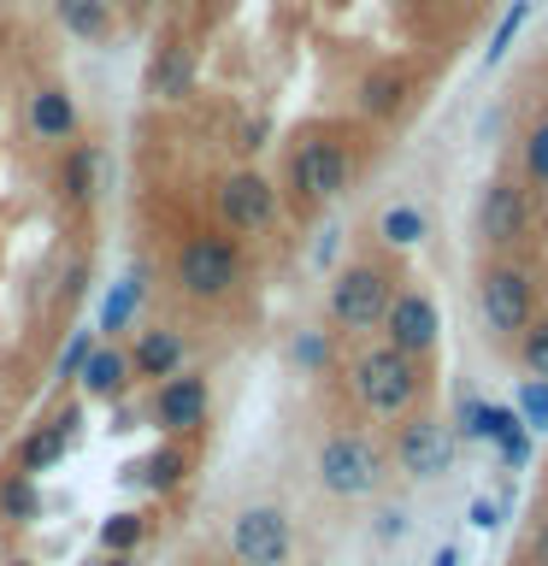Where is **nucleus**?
Wrapping results in <instances>:
<instances>
[{"mask_svg": "<svg viewBox=\"0 0 548 566\" xmlns=\"http://www.w3.org/2000/svg\"><path fill=\"white\" fill-rule=\"evenodd\" d=\"M171 277L189 301H230L247 277V260H242V242L236 237H219V230H201L177 248L171 260Z\"/></svg>", "mask_w": 548, "mask_h": 566, "instance_id": "f257e3e1", "label": "nucleus"}, {"mask_svg": "<svg viewBox=\"0 0 548 566\" xmlns=\"http://www.w3.org/2000/svg\"><path fill=\"white\" fill-rule=\"evenodd\" d=\"M348 384H354V396H360V407L371 419H401L407 407L419 401L424 378H419V360H407V354H396L389 343H378V348L354 354Z\"/></svg>", "mask_w": 548, "mask_h": 566, "instance_id": "f03ea898", "label": "nucleus"}, {"mask_svg": "<svg viewBox=\"0 0 548 566\" xmlns=\"http://www.w3.org/2000/svg\"><path fill=\"white\" fill-rule=\"evenodd\" d=\"M318 484H325L330 495H342V502H360V495H371L383 484V449L360 431H330L325 442H318V460H313Z\"/></svg>", "mask_w": 548, "mask_h": 566, "instance_id": "7ed1b4c3", "label": "nucleus"}, {"mask_svg": "<svg viewBox=\"0 0 548 566\" xmlns=\"http://www.w3.org/2000/svg\"><path fill=\"white\" fill-rule=\"evenodd\" d=\"M230 555L236 566H289L295 560V525L272 502H247L230 520Z\"/></svg>", "mask_w": 548, "mask_h": 566, "instance_id": "20e7f679", "label": "nucleus"}, {"mask_svg": "<svg viewBox=\"0 0 548 566\" xmlns=\"http://www.w3.org/2000/svg\"><path fill=\"white\" fill-rule=\"evenodd\" d=\"M389 301H396V277L383 265H342L330 283V318L342 331H378Z\"/></svg>", "mask_w": 548, "mask_h": 566, "instance_id": "39448f33", "label": "nucleus"}, {"mask_svg": "<svg viewBox=\"0 0 548 566\" xmlns=\"http://www.w3.org/2000/svg\"><path fill=\"white\" fill-rule=\"evenodd\" d=\"M207 413H212V384H207V371H189V366L177 378L154 384V396H148V424L159 437H177V442L207 431Z\"/></svg>", "mask_w": 548, "mask_h": 566, "instance_id": "423d86ee", "label": "nucleus"}, {"mask_svg": "<svg viewBox=\"0 0 548 566\" xmlns=\"http://www.w3.org/2000/svg\"><path fill=\"white\" fill-rule=\"evenodd\" d=\"M348 177H354V154L336 136H307L289 154V184L301 201H336L348 189Z\"/></svg>", "mask_w": 548, "mask_h": 566, "instance_id": "0eeeda50", "label": "nucleus"}, {"mask_svg": "<svg viewBox=\"0 0 548 566\" xmlns=\"http://www.w3.org/2000/svg\"><path fill=\"white\" fill-rule=\"evenodd\" d=\"M219 219L230 237H260V230H272L277 224V189H272V177H260V171H230L224 184H219Z\"/></svg>", "mask_w": 548, "mask_h": 566, "instance_id": "6e6552de", "label": "nucleus"}, {"mask_svg": "<svg viewBox=\"0 0 548 566\" xmlns=\"http://www.w3.org/2000/svg\"><path fill=\"white\" fill-rule=\"evenodd\" d=\"M383 343L407 354V360H424V354L436 348V336H442V313H436V301L431 295H419V290H396V301H389V313H383Z\"/></svg>", "mask_w": 548, "mask_h": 566, "instance_id": "1a4fd4ad", "label": "nucleus"}, {"mask_svg": "<svg viewBox=\"0 0 548 566\" xmlns=\"http://www.w3.org/2000/svg\"><path fill=\"white\" fill-rule=\"evenodd\" d=\"M396 467L413 478V484H431V478H442L454 467V437L442 419H407L396 431Z\"/></svg>", "mask_w": 548, "mask_h": 566, "instance_id": "9d476101", "label": "nucleus"}, {"mask_svg": "<svg viewBox=\"0 0 548 566\" xmlns=\"http://www.w3.org/2000/svg\"><path fill=\"white\" fill-rule=\"evenodd\" d=\"M477 295H484V318L489 331H525L530 325V277L519 272V265H489L484 283H477Z\"/></svg>", "mask_w": 548, "mask_h": 566, "instance_id": "9b49d317", "label": "nucleus"}, {"mask_svg": "<svg viewBox=\"0 0 548 566\" xmlns=\"http://www.w3.org/2000/svg\"><path fill=\"white\" fill-rule=\"evenodd\" d=\"M77 424H83V413H77V407H65V413H53L48 424H35L30 437H18L12 472H24V478L53 472V467H60V460L71 454V442H77Z\"/></svg>", "mask_w": 548, "mask_h": 566, "instance_id": "f8f14e48", "label": "nucleus"}, {"mask_svg": "<svg viewBox=\"0 0 548 566\" xmlns=\"http://www.w3.org/2000/svg\"><path fill=\"white\" fill-rule=\"evenodd\" d=\"M24 124H30V136L42 142V148H65V142H77V130H83L77 95H71L65 83H42V88L30 95Z\"/></svg>", "mask_w": 548, "mask_h": 566, "instance_id": "ddd939ff", "label": "nucleus"}, {"mask_svg": "<svg viewBox=\"0 0 548 566\" xmlns=\"http://www.w3.org/2000/svg\"><path fill=\"white\" fill-rule=\"evenodd\" d=\"M113 184V159L101 142H65V166H60V195L71 207H95V195Z\"/></svg>", "mask_w": 548, "mask_h": 566, "instance_id": "4468645a", "label": "nucleus"}, {"mask_svg": "<svg viewBox=\"0 0 548 566\" xmlns=\"http://www.w3.org/2000/svg\"><path fill=\"white\" fill-rule=\"evenodd\" d=\"M124 354H130V378L136 384H166V378L183 371L189 343H183V331H177V325H154V331L136 336V348H124Z\"/></svg>", "mask_w": 548, "mask_h": 566, "instance_id": "2eb2a0df", "label": "nucleus"}, {"mask_svg": "<svg viewBox=\"0 0 548 566\" xmlns=\"http://www.w3.org/2000/svg\"><path fill=\"white\" fill-rule=\"evenodd\" d=\"M525 224H530V189L489 184L484 189V207H477V230H484V242L489 248H507V242L525 237Z\"/></svg>", "mask_w": 548, "mask_h": 566, "instance_id": "dca6fc26", "label": "nucleus"}, {"mask_svg": "<svg viewBox=\"0 0 548 566\" xmlns=\"http://www.w3.org/2000/svg\"><path fill=\"white\" fill-rule=\"evenodd\" d=\"M189 467H194L189 442L166 437L154 454H141V460H130V467H124V484H141L148 495H177V490H183V478H189Z\"/></svg>", "mask_w": 548, "mask_h": 566, "instance_id": "f3484780", "label": "nucleus"}, {"mask_svg": "<svg viewBox=\"0 0 548 566\" xmlns=\"http://www.w3.org/2000/svg\"><path fill=\"white\" fill-rule=\"evenodd\" d=\"M77 384L88 401H124L130 396V354L124 348H88V360L77 366Z\"/></svg>", "mask_w": 548, "mask_h": 566, "instance_id": "a211bd4d", "label": "nucleus"}, {"mask_svg": "<svg viewBox=\"0 0 548 566\" xmlns=\"http://www.w3.org/2000/svg\"><path fill=\"white\" fill-rule=\"evenodd\" d=\"M148 95L154 101H189L194 95V53L183 42H166L148 60Z\"/></svg>", "mask_w": 548, "mask_h": 566, "instance_id": "6ab92c4d", "label": "nucleus"}, {"mask_svg": "<svg viewBox=\"0 0 548 566\" xmlns=\"http://www.w3.org/2000/svg\"><path fill=\"white\" fill-rule=\"evenodd\" d=\"M407 95H413V77H407L401 65H378V71H366V83H360V113L366 118H396Z\"/></svg>", "mask_w": 548, "mask_h": 566, "instance_id": "aec40b11", "label": "nucleus"}, {"mask_svg": "<svg viewBox=\"0 0 548 566\" xmlns=\"http://www.w3.org/2000/svg\"><path fill=\"white\" fill-rule=\"evenodd\" d=\"M42 513H48V495H42L35 478H24V472L0 478V525L30 531V525H42Z\"/></svg>", "mask_w": 548, "mask_h": 566, "instance_id": "412c9836", "label": "nucleus"}, {"mask_svg": "<svg viewBox=\"0 0 548 566\" xmlns=\"http://www.w3.org/2000/svg\"><path fill=\"white\" fill-rule=\"evenodd\" d=\"M53 18H60L65 35H77V42H101V35L113 30V7H106V0H53Z\"/></svg>", "mask_w": 548, "mask_h": 566, "instance_id": "4be33fe9", "label": "nucleus"}, {"mask_svg": "<svg viewBox=\"0 0 548 566\" xmlns=\"http://www.w3.org/2000/svg\"><path fill=\"white\" fill-rule=\"evenodd\" d=\"M101 555H136L141 543H148V520L141 513H130V507H118V513H106L101 520Z\"/></svg>", "mask_w": 548, "mask_h": 566, "instance_id": "5701e85b", "label": "nucleus"}, {"mask_svg": "<svg viewBox=\"0 0 548 566\" xmlns=\"http://www.w3.org/2000/svg\"><path fill=\"white\" fill-rule=\"evenodd\" d=\"M378 237L389 248H419L424 242V212L419 207H389L383 219H378Z\"/></svg>", "mask_w": 548, "mask_h": 566, "instance_id": "b1692460", "label": "nucleus"}, {"mask_svg": "<svg viewBox=\"0 0 548 566\" xmlns=\"http://www.w3.org/2000/svg\"><path fill=\"white\" fill-rule=\"evenodd\" d=\"M519 354H525V366L537 371V384H548V318H542V325H525Z\"/></svg>", "mask_w": 548, "mask_h": 566, "instance_id": "393cba45", "label": "nucleus"}, {"mask_svg": "<svg viewBox=\"0 0 548 566\" xmlns=\"http://www.w3.org/2000/svg\"><path fill=\"white\" fill-rule=\"evenodd\" d=\"M525 171H530V184L548 189V118L525 136Z\"/></svg>", "mask_w": 548, "mask_h": 566, "instance_id": "a878e982", "label": "nucleus"}, {"mask_svg": "<svg viewBox=\"0 0 548 566\" xmlns=\"http://www.w3.org/2000/svg\"><path fill=\"white\" fill-rule=\"evenodd\" d=\"M519 407H525V431H548V384H525L519 389Z\"/></svg>", "mask_w": 548, "mask_h": 566, "instance_id": "bb28decb", "label": "nucleus"}, {"mask_svg": "<svg viewBox=\"0 0 548 566\" xmlns=\"http://www.w3.org/2000/svg\"><path fill=\"white\" fill-rule=\"evenodd\" d=\"M295 360L307 366V371H318V366L330 360V343H325V336H301V343H295Z\"/></svg>", "mask_w": 548, "mask_h": 566, "instance_id": "cd10ccee", "label": "nucleus"}, {"mask_svg": "<svg viewBox=\"0 0 548 566\" xmlns=\"http://www.w3.org/2000/svg\"><path fill=\"white\" fill-rule=\"evenodd\" d=\"M83 360H88V336H77V343L60 354V378H77V366H83Z\"/></svg>", "mask_w": 548, "mask_h": 566, "instance_id": "c85d7f7f", "label": "nucleus"}, {"mask_svg": "<svg viewBox=\"0 0 548 566\" xmlns=\"http://www.w3.org/2000/svg\"><path fill=\"white\" fill-rule=\"evenodd\" d=\"M401 531H407V513L401 507H383L378 513V537H401Z\"/></svg>", "mask_w": 548, "mask_h": 566, "instance_id": "c756f323", "label": "nucleus"}, {"mask_svg": "<svg viewBox=\"0 0 548 566\" xmlns=\"http://www.w3.org/2000/svg\"><path fill=\"white\" fill-rule=\"evenodd\" d=\"M472 525H477V531H495L502 520H495V507H489V502H472Z\"/></svg>", "mask_w": 548, "mask_h": 566, "instance_id": "7c9ffc66", "label": "nucleus"}, {"mask_svg": "<svg viewBox=\"0 0 548 566\" xmlns=\"http://www.w3.org/2000/svg\"><path fill=\"white\" fill-rule=\"evenodd\" d=\"M242 148H247V154L265 148V124H247V130H242Z\"/></svg>", "mask_w": 548, "mask_h": 566, "instance_id": "2f4dec72", "label": "nucleus"}, {"mask_svg": "<svg viewBox=\"0 0 548 566\" xmlns=\"http://www.w3.org/2000/svg\"><path fill=\"white\" fill-rule=\"evenodd\" d=\"M537 566H548V525H542V537H537V555H530Z\"/></svg>", "mask_w": 548, "mask_h": 566, "instance_id": "473e14b6", "label": "nucleus"}, {"mask_svg": "<svg viewBox=\"0 0 548 566\" xmlns=\"http://www.w3.org/2000/svg\"><path fill=\"white\" fill-rule=\"evenodd\" d=\"M431 566H460V555H454V548H442V555H436Z\"/></svg>", "mask_w": 548, "mask_h": 566, "instance_id": "72a5a7b5", "label": "nucleus"}, {"mask_svg": "<svg viewBox=\"0 0 548 566\" xmlns=\"http://www.w3.org/2000/svg\"><path fill=\"white\" fill-rule=\"evenodd\" d=\"M101 566H136V555H106Z\"/></svg>", "mask_w": 548, "mask_h": 566, "instance_id": "f704fd0d", "label": "nucleus"}, {"mask_svg": "<svg viewBox=\"0 0 548 566\" xmlns=\"http://www.w3.org/2000/svg\"><path fill=\"white\" fill-rule=\"evenodd\" d=\"M7 566H42V560H30V555H12Z\"/></svg>", "mask_w": 548, "mask_h": 566, "instance_id": "c9c22d12", "label": "nucleus"}, {"mask_svg": "<svg viewBox=\"0 0 548 566\" xmlns=\"http://www.w3.org/2000/svg\"><path fill=\"white\" fill-rule=\"evenodd\" d=\"M106 7H118V0H106Z\"/></svg>", "mask_w": 548, "mask_h": 566, "instance_id": "e433bc0d", "label": "nucleus"}, {"mask_svg": "<svg viewBox=\"0 0 548 566\" xmlns=\"http://www.w3.org/2000/svg\"><path fill=\"white\" fill-rule=\"evenodd\" d=\"M141 7H148V0H141Z\"/></svg>", "mask_w": 548, "mask_h": 566, "instance_id": "4c0bfd02", "label": "nucleus"}]
</instances>
